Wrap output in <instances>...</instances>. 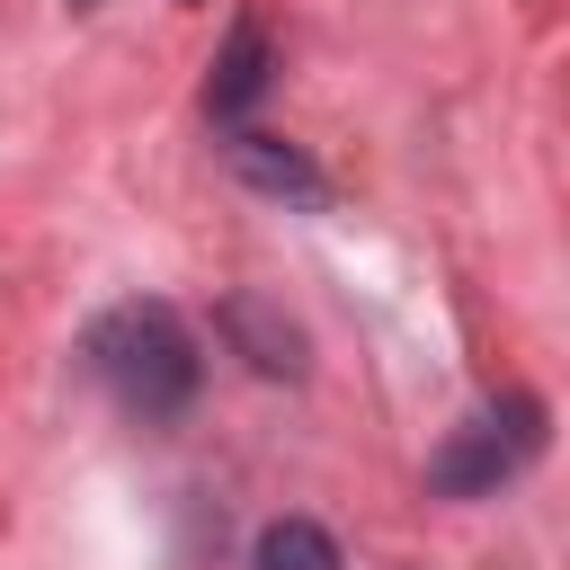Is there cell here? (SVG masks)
<instances>
[{"instance_id": "obj_1", "label": "cell", "mask_w": 570, "mask_h": 570, "mask_svg": "<svg viewBox=\"0 0 570 570\" xmlns=\"http://www.w3.org/2000/svg\"><path fill=\"white\" fill-rule=\"evenodd\" d=\"M89 374L142 419V428H160V419H178L187 401H196V338H187V321L169 312V303H116L107 321H89Z\"/></svg>"}, {"instance_id": "obj_2", "label": "cell", "mask_w": 570, "mask_h": 570, "mask_svg": "<svg viewBox=\"0 0 570 570\" xmlns=\"http://www.w3.org/2000/svg\"><path fill=\"white\" fill-rule=\"evenodd\" d=\"M534 445H543V410H534L525 392H508V401H490L481 419H463V428L436 445L428 490H445V499H481V490H499L517 463H534Z\"/></svg>"}, {"instance_id": "obj_3", "label": "cell", "mask_w": 570, "mask_h": 570, "mask_svg": "<svg viewBox=\"0 0 570 570\" xmlns=\"http://www.w3.org/2000/svg\"><path fill=\"white\" fill-rule=\"evenodd\" d=\"M223 338H232L258 374H303V330H294L285 312H267L258 294H232V303H223Z\"/></svg>"}, {"instance_id": "obj_4", "label": "cell", "mask_w": 570, "mask_h": 570, "mask_svg": "<svg viewBox=\"0 0 570 570\" xmlns=\"http://www.w3.org/2000/svg\"><path fill=\"white\" fill-rule=\"evenodd\" d=\"M258 89H267V27L240 18L232 45H223V62H214V80H205V107H214V116H240Z\"/></svg>"}, {"instance_id": "obj_5", "label": "cell", "mask_w": 570, "mask_h": 570, "mask_svg": "<svg viewBox=\"0 0 570 570\" xmlns=\"http://www.w3.org/2000/svg\"><path fill=\"white\" fill-rule=\"evenodd\" d=\"M232 169H240L249 187H267V196H303V205L321 196V169H312L294 142H276V134H240V142H232Z\"/></svg>"}, {"instance_id": "obj_6", "label": "cell", "mask_w": 570, "mask_h": 570, "mask_svg": "<svg viewBox=\"0 0 570 570\" xmlns=\"http://www.w3.org/2000/svg\"><path fill=\"white\" fill-rule=\"evenodd\" d=\"M249 570H347V561H338V543H330L312 517H276V525H258Z\"/></svg>"}, {"instance_id": "obj_7", "label": "cell", "mask_w": 570, "mask_h": 570, "mask_svg": "<svg viewBox=\"0 0 570 570\" xmlns=\"http://www.w3.org/2000/svg\"><path fill=\"white\" fill-rule=\"evenodd\" d=\"M71 9H89V0H71Z\"/></svg>"}]
</instances>
